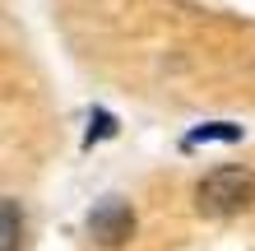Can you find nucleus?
<instances>
[{
    "label": "nucleus",
    "mask_w": 255,
    "mask_h": 251,
    "mask_svg": "<svg viewBox=\"0 0 255 251\" xmlns=\"http://www.w3.org/2000/svg\"><path fill=\"white\" fill-rule=\"evenodd\" d=\"M88 233H93L102 247H121L130 233H134V214H130V205H121V200L98 205L93 219H88Z\"/></svg>",
    "instance_id": "2"
},
{
    "label": "nucleus",
    "mask_w": 255,
    "mask_h": 251,
    "mask_svg": "<svg viewBox=\"0 0 255 251\" xmlns=\"http://www.w3.org/2000/svg\"><path fill=\"white\" fill-rule=\"evenodd\" d=\"M195 205H200V214H214V219L251 210L255 205V172L251 168H214L195 186Z\"/></svg>",
    "instance_id": "1"
},
{
    "label": "nucleus",
    "mask_w": 255,
    "mask_h": 251,
    "mask_svg": "<svg viewBox=\"0 0 255 251\" xmlns=\"http://www.w3.org/2000/svg\"><path fill=\"white\" fill-rule=\"evenodd\" d=\"M19 247V210H14V200H5V251Z\"/></svg>",
    "instance_id": "3"
}]
</instances>
